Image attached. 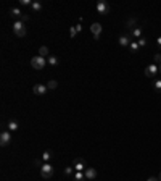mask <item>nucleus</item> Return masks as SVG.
<instances>
[{
	"instance_id": "5",
	"label": "nucleus",
	"mask_w": 161,
	"mask_h": 181,
	"mask_svg": "<svg viewBox=\"0 0 161 181\" xmlns=\"http://www.w3.org/2000/svg\"><path fill=\"white\" fill-rule=\"evenodd\" d=\"M11 131H2L0 133V146L2 147H7L11 142Z\"/></svg>"
},
{
	"instance_id": "25",
	"label": "nucleus",
	"mask_w": 161,
	"mask_h": 181,
	"mask_svg": "<svg viewBox=\"0 0 161 181\" xmlns=\"http://www.w3.org/2000/svg\"><path fill=\"white\" fill-rule=\"evenodd\" d=\"M76 34H77V31H76V26H71V28H70V36L74 39V37H76Z\"/></svg>"
},
{
	"instance_id": "33",
	"label": "nucleus",
	"mask_w": 161,
	"mask_h": 181,
	"mask_svg": "<svg viewBox=\"0 0 161 181\" xmlns=\"http://www.w3.org/2000/svg\"><path fill=\"white\" fill-rule=\"evenodd\" d=\"M147 181H159V179H158V178H153V176H152V178H148Z\"/></svg>"
},
{
	"instance_id": "2",
	"label": "nucleus",
	"mask_w": 161,
	"mask_h": 181,
	"mask_svg": "<svg viewBox=\"0 0 161 181\" xmlns=\"http://www.w3.org/2000/svg\"><path fill=\"white\" fill-rule=\"evenodd\" d=\"M45 65H47V58H44V57H40V55H36L31 58V66L34 70H42Z\"/></svg>"
},
{
	"instance_id": "28",
	"label": "nucleus",
	"mask_w": 161,
	"mask_h": 181,
	"mask_svg": "<svg viewBox=\"0 0 161 181\" xmlns=\"http://www.w3.org/2000/svg\"><path fill=\"white\" fill-rule=\"evenodd\" d=\"M42 162H44V160H40V158H36V160H34V165H36V167H39V168H40V167H42V165H44V163H42Z\"/></svg>"
},
{
	"instance_id": "17",
	"label": "nucleus",
	"mask_w": 161,
	"mask_h": 181,
	"mask_svg": "<svg viewBox=\"0 0 161 181\" xmlns=\"http://www.w3.org/2000/svg\"><path fill=\"white\" fill-rule=\"evenodd\" d=\"M73 179H74V181H84V179H85V175H84V172H74V175H73Z\"/></svg>"
},
{
	"instance_id": "6",
	"label": "nucleus",
	"mask_w": 161,
	"mask_h": 181,
	"mask_svg": "<svg viewBox=\"0 0 161 181\" xmlns=\"http://www.w3.org/2000/svg\"><path fill=\"white\" fill-rule=\"evenodd\" d=\"M158 73H159L158 65H148V66L145 68V76H147V78H156Z\"/></svg>"
},
{
	"instance_id": "35",
	"label": "nucleus",
	"mask_w": 161,
	"mask_h": 181,
	"mask_svg": "<svg viewBox=\"0 0 161 181\" xmlns=\"http://www.w3.org/2000/svg\"><path fill=\"white\" fill-rule=\"evenodd\" d=\"M159 75H161V66H159Z\"/></svg>"
},
{
	"instance_id": "12",
	"label": "nucleus",
	"mask_w": 161,
	"mask_h": 181,
	"mask_svg": "<svg viewBox=\"0 0 161 181\" xmlns=\"http://www.w3.org/2000/svg\"><path fill=\"white\" fill-rule=\"evenodd\" d=\"M7 128L10 129V131H18V129H20V123L16 121V120H8Z\"/></svg>"
},
{
	"instance_id": "3",
	"label": "nucleus",
	"mask_w": 161,
	"mask_h": 181,
	"mask_svg": "<svg viewBox=\"0 0 161 181\" xmlns=\"http://www.w3.org/2000/svg\"><path fill=\"white\" fill-rule=\"evenodd\" d=\"M39 170H40V176L45 178V179H50L52 176H53V167H52L48 162H47V163H44V165L40 167Z\"/></svg>"
},
{
	"instance_id": "26",
	"label": "nucleus",
	"mask_w": 161,
	"mask_h": 181,
	"mask_svg": "<svg viewBox=\"0 0 161 181\" xmlns=\"http://www.w3.org/2000/svg\"><path fill=\"white\" fill-rule=\"evenodd\" d=\"M137 42H139V45H140V47H145V45H147V37H143V36H142V37H140Z\"/></svg>"
},
{
	"instance_id": "4",
	"label": "nucleus",
	"mask_w": 161,
	"mask_h": 181,
	"mask_svg": "<svg viewBox=\"0 0 161 181\" xmlns=\"http://www.w3.org/2000/svg\"><path fill=\"white\" fill-rule=\"evenodd\" d=\"M110 10H111L110 3L103 2V0H100V2L97 3V11H98L100 15H108V13H110Z\"/></svg>"
},
{
	"instance_id": "27",
	"label": "nucleus",
	"mask_w": 161,
	"mask_h": 181,
	"mask_svg": "<svg viewBox=\"0 0 161 181\" xmlns=\"http://www.w3.org/2000/svg\"><path fill=\"white\" fill-rule=\"evenodd\" d=\"M73 167H65V175H66V176H70V175L73 173Z\"/></svg>"
},
{
	"instance_id": "10",
	"label": "nucleus",
	"mask_w": 161,
	"mask_h": 181,
	"mask_svg": "<svg viewBox=\"0 0 161 181\" xmlns=\"http://www.w3.org/2000/svg\"><path fill=\"white\" fill-rule=\"evenodd\" d=\"M84 175H85V179H87V181H92V179L97 178V170L92 168V167H87V168H85V172H84Z\"/></svg>"
},
{
	"instance_id": "30",
	"label": "nucleus",
	"mask_w": 161,
	"mask_h": 181,
	"mask_svg": "<svg viewBox=\"0 0 161 181\" xmlns=\"http://www.w3.org/2000/svg\"><path fill=\"white\" fill-rule=\"evenodd\" d=\"M27 20H29V15H23V18H21L20 21H23V23H24V21H27Z\"/></svg>"
},
{
	"instance_id": "7",
	"label": "nucleus",
	"mask_w": 161,
	"mask_h": 181,
	"mask_svg": "<svg viewBox=\"0 0 161 181\" xmlns=\"http://www.w3.org/2000/svg\"><path fill=\"white\" fill-rule=\"evenodd\" d=\"M32 90L36 95H45L48 92V87H47V84H34Z\"/></svg>"
},
{
	"instance_id": "21",
	"label": "nucleus",
	"mask_w": 161,
	"mask_h": 181,
	"mask_svg": "<svg viewBox=\"0 0 161 181\" xmlns=\"http://www.w3.org/2000/svg\"><path fill=\"white\" fill-rule=\"evenodd\" d=\"M50 158H52V152H50V150H45L44 154H42V160H44V163L50 162Z\"/></svg>"
},
{
	"instance_id": "11",
	"label": "nucleus",
	"mask_w": 161,
	"mask_h": 181,
	"mask_svg": "<svg viewBox=\"0 0 161 181\" xmlns=\"http://www.w3.org/2000/svg\"><path fill=\"white\" fill-rule=\"evenodd\" d=\"M10 16H11V18H16V20H21L23 18V11L18 8V7H15V8H11L10 10Z\"/></svg>"
},
{
	"instance_id": "16",
	"label": "nucleus",
	"mask_w": 161,
	"mask_h": 181,
	"mask_svg": "<svg viewBox=\"0 0 161 181\" xmlns=\"http://www.w3.org/2000/svg\"><path fill=\"white\" fill-rule=\"evenodd\" d=\"M47 63H48L50 66H58V65H60V60H58V57L50 55L48 58H47Z\"/></svg>"
},
{
	"instance_id": "23",
	"label": "nucleus",
	"mask_w": 161,
	"mask_h": 181,
	"mask_svg": "<svg viewBox=\"0 0 161 181\" xmlns=\"http://www.w3.org/2000/svg\"><path fill=\"white\" fill-rule=\"evenodd\" d=\"M153 89L156 90V92H161V79H155V83H153Z\"/></svg>"
},
{
	"instance_id": "1",
	"label": "nucleus",
	"mask_w": 161,
	"mask_h": 181,
	"mask_svg": "<svg viewBox=\"0 0 161 181\" xmlns=\"http://www.w3.org/2000/svg\"><path fill=\"white\" fill-rule=\"evenodd\" d=\"M11 29H13L15 36H18V37H24L26 36V26H24L23 21H15L13 26H11Z\"/></svg>"
},
{
	"instance_id": "8",
	"label": "nucleus",
	"mask_w": 161,
	"mask_h": 181,
	"mask_svg": "<svg viewBox=\"0 0 161 181\" xmlns=\"http://www.w3.org/2000/svg\"><path fill=\"white\" fill-rule=\"evenodd\" d=\"M73 168H74V172H85L87 165H85V162L82 158H76V160L73 162Z\"/></svg>"
},
{
	"instance_id": "9",
	"label": "nucleus",
	"mask_w": 161,
	"mask_h": 181,
	"mask_svg": "<svg viewBox=\"0 0 161 181\" xmlns=\"http://www.w3.org/2000/svg\"><path fill=\"white\" fill-rule=\"evenodd\" d=\"M90 31H92V34H94L95 41H98V39H100V34H102V31H103V28H102L100 23H94V24L90 26Z\"/></svg>"
},
{
	"instance_id": "34",
	"label": "nucleus",
	"mask_w": 161,
	"mask_h": 181,
	"mask_svg": "<svg viewBox=\"0 0 161 181\" xmlns=\"http://www.w3.org/2000/svg\"><path fill=\"white\" fill-rule=\"evenodd\" d=\"M158 179H159V181H161V173H159V178H158Z\"/></svg>"
},
{
	"instance_id": "14",
	"label": "nucleus",
	"mask_w": 161,
	"mask_h": 181,
	"mask_svg": "<svg viewBox=\"0 0 161 181\" xmlns=\"http://www.w3.org/2000/svg\"><path fill=\"white\" fill-rule=\"evenodd\" d=\"M131 37H134V39H137V41H139V39L142 37V28H140V26L134 28V29H132V32H131Z\"/></svg>"
},
{
	"instance_id": "31",
	"label": "nucleus",
	"mask_w": 161,
	"mask_h": 181,
	"mask_svg": "<svg viewBox=\"0 0 161 181\" xmlns=\"http://www.w3.org/2000/svg\"><path fill=\"white\" fill-rule=\"evenodd\" d=\"M156 44H158V47H159V50H161V37L156 39Z\"/></svg>"
},
{
	"instance_id": "18",
	"label": "nucleus",
	"mask_w": 161,
	"mask_h": 181,
	"mask_svg": "<svg viewBox=\"0 0 161 181\" xmlns=\"http://www.w3.org/2000/svg\"><path fill=\"white\" fill-rule=\"evenodd\" d=\"M31 8H32V11H34V13H39V11H42V3H40V2H37V0H36V2H32Z\"/></svg>"
},
{
	"instance_id": "15",
	"label": "nucleus",
	"mask_w": 161,
	"mask_h": 181,
	"mask_svg": "<svg viewBox=\"0 0 161 181\" xmlns=\"http://www.w3.org/2000/svg\"><path fill=\"white\" fill-rule=\"evenodd\" d=\"M39 55L44 57V58H48V57H50V50H48L47 45H42V47L39 49Z\"/></svg>"
},
{
	"instance_id": "22",
	"label": "nucleus",
	"mask_w": 161,
	"mask_h": 181,
	"mask_svg": "<svg viewBox=\"0 0 161 181\" xmlns=\"http://www.w3.org/2000/svg\"><path fill=\"white\" fill-rule=\"evenodd\" d=\"M47 87H48V90H55L56 87H58V83L52 79V81H48V83H47Z\"/></svg>"
},
{
	"instance_id": "13",
	"label": "nucleus",
	"mask_w": 161,
	"mask_h": 181,
	"mask_svg": "<svg viewBox=\"0 0 161 181\" xmlns=\"http://www.w3.org/2000/svg\"><path fill=\"white\" fill-rule=\"evenodd\" d=\"M118 42H119L121 47H129V45H131V37L129 36H121Z\"/></svg>"
},
{
	"instance_id": "20",
	"label": "nucleus",
	"mask_w": 161,
	"mask_h": 181,
	"mask_svg": "<svg viewBox=\"0 0 161 181\" xmlns=\"http://www.w3.org/2000/svg\"><path fill=\"white\" fill-rule=\"evenodd\" d=\"M126 26H127L129 29H134V28H137V21H135V18L127 20V21H126Z\"/></svg>"
},
{
	"instance_id": "19",
	"label": "nucleus",
	"mask_w": 161,
	"mask_h": 181,
	"mask_svg": "<svg viewBox=\"0 0 161 181\" xmlns=\"http://www.w3.org/2000/svg\"><path fill=\"white\" fill-rule=\"evenodd\" d=\"M139 49H140V45H139V42H137V41H132V42H131V45H129V50H131L132 54L139 52Z\"/></svg>"
},
{
	"instance_id": "29",
	"label": "nucleus",
	"mask_w": 161,
	"mask_h": 181,
	"mask_svg": "<svg viewBox=\"0 0 161 181\" xmlns=\"http://www.w3.org/2000/svg\"><path fill=\"white\" fill-rule=\"evenodd\" d=\"M155 61L161 65V54H156V55H155Z\"/></svg>"
},
{
	"instance_id": "32",
	"label": "nucleus",
	"mask_w": 161,
	"mask_h": 181,
	"mask_svg": "<svg viewBox=\"0 0 161 181\" xmlns=\"http://www.w3.org/2000/svg\"><path fill=\"white\" fill-rule=\"evenodd\" d=\"M76 31H77V32H80V31H82V26L77 24V26H76Z\"/></svg>"
},
{
	"instance_id": "24",
	"label": "nucleus",
	"mask_w": 161,
	"mask_h": 181,
	"mask_svg": "<svg viewBox=\"0 0 161 181\" xmlns=\"http://www.w3.org/2000/svg\"><path fill=\"white\" fill-rule=\"evenodd\" d=\"M20 5H23V7H31L32 2L31 0H20Z\"/></svg>"
}]
</instances>
